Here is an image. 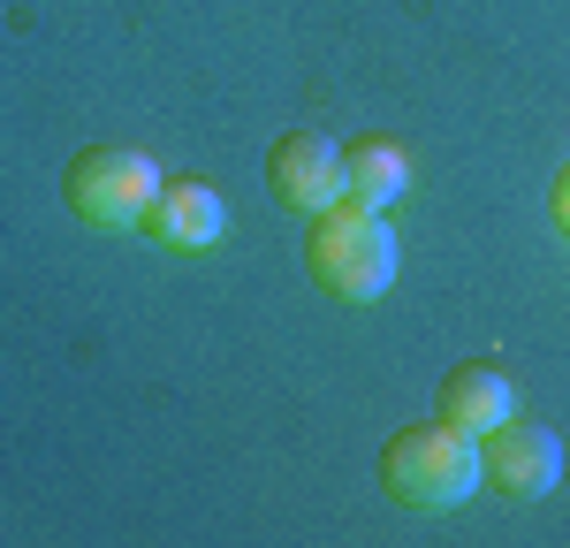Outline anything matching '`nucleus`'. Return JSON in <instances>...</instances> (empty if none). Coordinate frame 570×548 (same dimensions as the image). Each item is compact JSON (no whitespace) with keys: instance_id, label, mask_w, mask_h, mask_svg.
<instances>
[{"instance_id":"f03ea898","label":"nucleus","mask_w":570,"mask_h":548,"mask_svg":"<svg viewBox=\"0 0 570 548\" xmlns=\"http://www.w3.org/2000/svg\"><path fill=\"white\" fill-rule=\"evenodd\" d=\"M480 480H487L480 442L456 434L449 419H411V427H395L389 450H381V488L403 510H456V502H472Z\"/></svg>"},{"instance_id":"20e7f679","label":"nucleus","mask_w":570,"mask_h":548,"mask_svg":"<svg viewBox=\"0 0 570 548\" xmlns=\"http://www.w3.org/2000/svg\"><path fill=\"white\" fill-rule=\"evenodd\" d=\"M480 464H487V488H502L510 502H540V496H556V480H563V434L548 419L510 411L502 427L480 434Z\"/></svg>"},{"instance_id":"39448f33","label":"nucleus","mask_w":570,"mask_h":548,"mask_svg":"<svg viewBox=\"0 0 570 548\" xmlns=\"http://www.w3.org/2000/svg\"><path fill=\"white\" fill-rule=\"evenodd\" d=\"M266 190H274L282 214L312 222L320 206L343 198V145L327 130H282L266 145Z\"/></svg>"},{"instance_id":"f257e3e1","label":"nucleus","mask_w":570,"mask_h":548,"mask_svg":"<svg viewBox=\"0 0 570 548\" xmlns=\"http://www.w3.org/2000/svg\"><path fill=\"white\" fill-rule=\"evenodd\" d=\"M395 260H403V244H395V228H389L381 206L335 198V206H320L305 222V274L335 305H373V297H389Z\"/></svg>"},{"instance_id":"1a4fd4ad","label":"nucleus","mask_w":570,"mask_h":548,"mask_svg":"<svg viewBox=\"0 0 570 548\" xmlns=\"http://www.w3.org/2000/svg\"><path fill=\"white\" fill-rule=\"evenodd\" d=\"M548 214H556V228L570 236V160H563V176H556V190H548Z\"/></svg>"},{"instance_id":"7ed1b4c3","label":"nucleus","mask_w":570,"mask_h":548,"mask_svg":"<svg viewBox=\"0 0 570 548\" xmlns=\"http://www.w3.org/2000/svg\"><path fill=\"white\" fill-rule=\"evenodd\" d=\"M61 198L85 228H145L153 198H160V160L137 145H85L61 176Z\"/></svg>"},{"instance_id":"423d86ee","label":"nucleus","mask_w":570,"mask_h":548,"mask_svg":"<svg viewBox=\"0 0 570 548\" xmlns=\"http://www.w3.org/2000/svg\"><path fill=\"white\" fill-rule=\"evenodd\" d=\"M153 244H168V252H206L228 236V206H220V190L206 176H160V198H153Z\"/></svg>"},{"instance_id":"6e6552de","label":"nucleus","mask_w":570,"mask_h":548,"mask_svg":"<svg viewBox=\"0 0 570 548\" xmlns=\"http://www.w3.org/2000/svg\"><path fill=\"white\" fill-rule=\"evenodd\" d=\"M403 190H411V145H395V137H351L343 145V198L389 214Z\"/></svg>"},{"instance_id":"0eeeda50","label":"nucleus","mask_w":570,"mask_h":548,"mask_svg":"<svg viewBox=\"0 0 570 548\" xmlns=\"http://www.w3.org/2000/svg\"><path fill=\"white\" fill-rule=\"evenodd\" d=\"M510 411H518V389H510V373H502V365L464 359V365H449V373H441L434 419H449L456 434H472V442H480L487 427H502Z\"/></svg>"}]
</instances>
